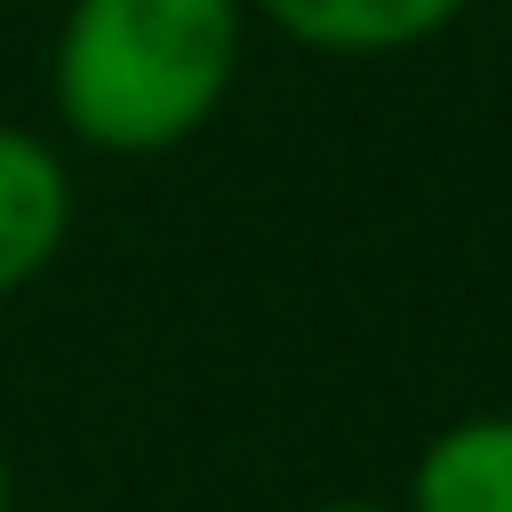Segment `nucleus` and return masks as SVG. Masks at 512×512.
I'll use <instances>...</instances> for the list:
<instances>
[{"label": "nucleus", "instance_id": "f257e3e1", "mask_svg": "<svg viewBox=\"0 0 512 512\" xmlns=\"http://www.w3.org/2000/svg\"><path fill=\"white\" fill-rule=\"evenodd\" d=\"M248 48V0H72L48 48V96L72 144L152 160L192 144Z\"/></svg>", "mask_w": 512, "mask_h": 512}, {"label": "nucleus", "instance_id": "f03ea898", "mask_svg": "<svg viewBox=\"0 0 512 512\" xmlns=\"http://www.w3.org/2000/svg\"><path fill=\"white\" fill-rule=\"evenodd\" d=\"M72 232V176L48 136L0 120V296L32 288Z\"/></svg>", "mask_w": 512, "mask_h": 512}, {"label": "nucleus", "instance_id": "7ed1b4c3", "mask_svg": "<svg viewBox=\"0 0 512 512\" xmlns=\"http://www.w3.org/2000/svg\"><path fill=\"white\" fill-rule=\"evenodd\" d=\"M464 8H472V0H256V16H264L288 48L344 56V64L408 56V48L440 40Z\"/></svg>", "mask_w": 512, "mask_h": 512}, {"label": "nucleus", "instance_id": "20e7f679", "mask_svg": "<svg viewBox=\"0 0 512 512\" xmlns=\"http://www.w3.org/2000/svg\"><path fill=\"white\" fill-rule=\"evenodd\" d=\"M400 512H512V408L440 424L408 464Z\"/></svg>", "mask_w": 512, "mask_h": 512}, {"label": "nucleus", "instance_id": "39448f33", "mask_svg": "<svg viewBox=\"0 0 512 512\" xmlns=\"http://www.w3.org/2000/svg\"><path fill=\"white\" fill-rule=\"evenodd\" d=\"M312 512H400V504H360V496H336V504H312Z\"/></svg>", "mask_w": 512, "mask_h": 512}, {"label": "nucleus", "instance_id": "423d86ee", "mask_svg": "<svg viewBox=\"0 0 512 512\" xmlns=\"http://www.w3.org/2000/svg\"><path fill=\"white\" fill-rule=\"evenodd\" d=\"M0 512H16V472H8V448H0Z\"/></svg>", "mask_w": 512, "mask_h": 512}]
</instances>
